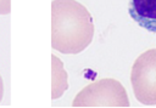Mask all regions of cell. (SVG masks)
Segmentation results:
<instances>
[{"label":"cell","mask_w":156,"mask_h":108,"mask_svg":"<svg viewBox=\"0 0 156 108\" xmlns=\"http://www.w3.org/2000/svg\"><path fill=\"white\" fill-rule=\"evenodd\" d=\"M94 23L90 12L76 0L51 4V46L61 53H79L91 42Z\"/></svg>","instance_id":"obj_1"},{"label":"cell","mask_w":156,"mask_h":108,"mask_svg":"<svg viewBox=\"0 0 156 108\" xmlns=\"http://www.w3.org/2000/svg\"><path fill=\"white\" fill-rule=\"evenodd\" d=\"M73 107H129L122 84L115 79H101L85 86L74 98Z\"/></svg>","instance_id":"obj_2"},{"label":"cell","mask_w":156,"mask_h":108,"mask_svg":"<svg viewBox=\"0 0 156 108\" xmlns=\"http://www.w3.org/2000/svg\"><path fill=\"white\" fill-rule=\"evenodd\" d=\"M130 83L135 98L146 106L156 104V49L143 52L134 62Z\"/></svg>","instance_id":"obj_3"},{"label":"cell","mask_w":156,"mask_h":108,"mask_svg":"<svg viewBox=\"0 0 156 108\" xmlns=\"http://www.w3.org/2000/svg\"><path fill=\"white\" fill-rule=\"evenodd\" d=\"M128 11L136 24L156 33V0H130Z\"/></svg>","instance_id":"obj_4"},{"label":"cell","mask_w":156,"mask_h":108,"mask_svg":"<svg viewBox=\"0 0 156 108\" xmlns=\"http://www.w3.org/2000/svg\"><path fill=\"white\" fill-rule=\"evenodd\" d=\"M52 58V100L58 98L63 91L67 89V74L63 70L62 62L56 57L51 56Z\"/></svg>","instance_id":"obj_5"},{"label":"cell","mask_w":156,"mask_h":108,"mask_svg":"<svg viewBox=\"0 0 156 108\" xmlns=\"http://www.w3.org/2000/svg\"><path fill=\"white\" fill-rule=\"evenodd\" d=\"M11 12V0H0V15H9Z\"/></svg>","instance_id":"obj_6"},{"label":"cell","mask_w":156,"mask_h":108,"mask_svg":"<svg viewBox=\"0 0 156 108\" xmlns=\"http://www.w3.org/2000/svg\"><path fill=\"white\" fill-rule=\"evenodd\" d=\"M2 97H4V81H2V78L0 75V102H1Z\"/></svg>","instance_id":"obj_7"}]
</instances>
